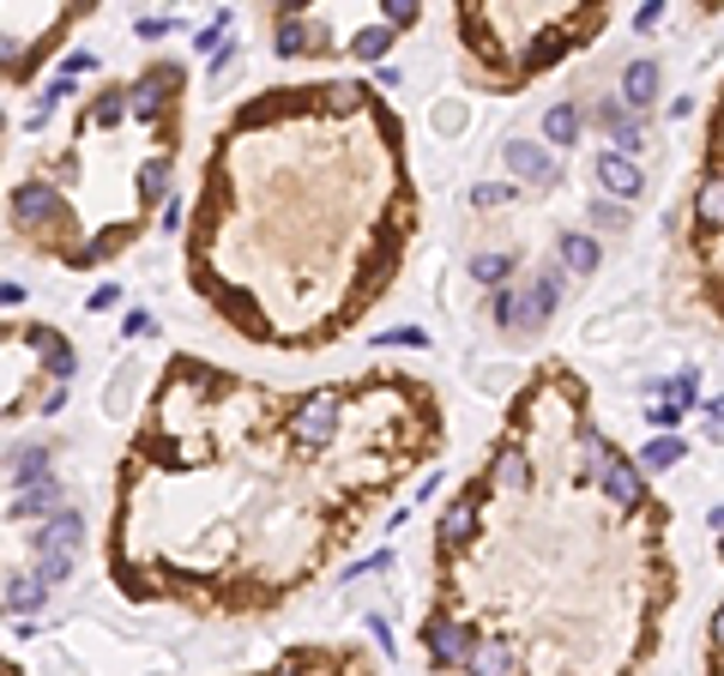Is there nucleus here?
<instances>
[{"label": "nucleus", "mask_w": 724, "mask_h": 676, "mask_svg": "<svg viewBox=\"0 0 724 676\" xmlns=\"http://www.w3.org/2000/svg\"><path fill=\"white\" fill-rule=\"evenodd\" d=\"M339 436V387H315L302 393V405L290 411V441L302 448H320V441Z\"/></svg>", "instance_id": "nucleus-1"}, {"label": "nucleus", "mask_w": 724, "mask_h": 676, "mask_svg": "<svg viewBox=\"0 0 724 676\" xmlns=\"http://www.w3.org/2000/svg\"><path fill=\"white\" fill-rule=\"evenodd\" d=\"M55 218H67V206H61V194L49 182H19V187H12V224H19V229L43 236Z\"/></svg>", "instance_id": "nucleus-2"}, {"label": "nucleus", "mask_w": 724, "mask_h": 676, "mask_svg": "<svg viewBox=\"0 0 724 676\" xmlns=\"http://www.w3.org/2000/svg\"><path fill=\"white\" fill-rule=\"evenodd\" d=\"M423 646H429V658L441 670H459V665H471V653H477V641L459 629L453 616H429L423 622Z\"/></svg>", "instance_id": "nucleus-3"}, {"label": "nucleus", "mask_w": 724, "mask_h": 676, "mask_svg": "<svg viewBox=\"0 0 724 676\" xmlns=\"http://www.w3.org/2000/svg\"><path fill=\"white\" fill-rule=\"evenodd\" d=\"M592 478L604 483V495H610L616 507H640V495H646V483H640V465H628L622 453L598 459V465H592Z\"/></svg>", "instance_id": "nucleus-4"}, {"label": "nucleus", "mask_w": 724, "mask_h": 676, "mask_svg": "<svg viewBox=\"0 0 724 676\" xmlns=\"http://www.w3.org/2000/svg\"><path fill=\"white\" fill-rule=\"evenodd\" d=\"M320 43H327V24H308L302 12H290V7L278 12V24H272V49H278L284 61L308 55V49H320Z\"/></svg>", "instance_id": "nucleus-5"}, {"label": "nucleus", "mask_w": 724, "mask_h": 676, "mask_svg": "<svg viewBox=\"0 0 724 676\" xmlns=\"http://www.w3.org/2000/svg\"><path fill=\"white\" fill-rule=\"evenodd\" d=\"M24 344L43 356V368H49L55 380H73V375H79V356H73V344L61 339L55 326H24Z\"/></svg>", "instance_id": "nucleus-6"}, {"label": "nucleus", "mask_w": 724, "mask_h": 676, "mask_svg": "<svg viewBox=\"0 0 724 676\" xmlns=\"http://www.w3.org/2000/svg\"><path fill=\"white\" fill-rule=\"evenodd\" d=\"M496 321L508 326V333H532V326H543L550 314L537 309V297L532 290H513V285H501L496 290Z\"/></svg>", "instance_id": "nucleus-7"}, {"label": "nucleus", "mask_w": 724, "mask_h": 676, "mask_svg": "<svg viewBox=\"0 0 724 676\" xmlns=\"http://www.w3.org/2000/svg\"><path fill=\"white\" fill-rule=\"evenodd\" d=\"M592 121H598V133L610 139V146L622 151V158H628V151H640V127H634V115H628L622 97H604V104L592 109Z\"/></svg>", "instance_id": "nucleus-8"}, {"label": "nucleus", "mask_w": 724, "mask_h": 676, "mask_svg": "<svg viewBox=\"0 0 724 676\" xmlns=\"http://www.w3.org/2000/svg\"><path fill=\"white\" fill-rule=\"evenodd\" d=\"M501 158H508V170L520 175V182H555V158L543 146H532V139H508Z\"/></svg>", "instance_id": "nucleus-9"}, {"label": "nucleus", "mask_w": 724, "mask_h": 676, "mask_svg": "<svg viewBox=\"0 0 724 676\" xmlns=\"http://www.w3.org/2000/svg\"><path fill=\"white\" fill-rule=\"evenodd\" d=\"M12 514L19 519H61L67 514V483H36V490H19V502H12Z\"/></svg>", "instance_id": "nucleus-10"}, {"label": "nucleus", "mask_w": 724, "mask_h": 676, "mask_svg": "<svg viewBox=\"0 0 724 676\" xmlns=\"http://www.w3.org/2000/svg\"><path fill=\"white\" fill-rule=\"evenodd\" d=\"M598 187L610 200H634V194H640V170H634V158H622V151H604V158H598Z\"/></svg>", "instance_id": "nucleus-11"}, {"label": "nucleus", "mask_w": 724, "mask_h": 676, "mask_svg": "<svg viewBox=\"0 0 724 676\" xmlns=\"http://www.w3.org/2000/svg\"><path fill=\"white\" fill-rule=\"evenodd\" d=\"M471 676H520V658H513V646L508 641H496V634H483L477 641V653H471V665H465Z\"/></svg>", "instance_id": "nucleus-12"}, {"label": "nucleus", "mask_w": 724, "mask_h": 676, "mask_svg": "<svg viewBox=\"0 0 724 676\" xmlns=\"http://www.w3.org/2000/svg\"><path fill=\"white\" fill-rule=\"evenodd\" d=\"M79 514H61V519H49L43 532H36V556H73L79 550Z\"/></svg>", "instance_id": "nucleus-13"}, {"label": "nucleus", "mask_w": 724, "mask_h": 676, "mask_svg": "<svg viewBox=\"0 0 724 676\" xmlns=\"http://www.w3.org/2000/svg\"><path fill=\"white\" fill-rule=\"evenodd\" d=\"M622 104L628 109H652L658 104V67L652 61H634V67L622 73Z\"/></svg>", "instance_id": "nucleus-14"}, {"label": "nucleus", "mask_w": 724, "mask_h": 676, "mask_svg": "<svg viewBox=\"0 0 724 676\" xmlns=\"http://www.w3.org/2000/svg\"><path fill=\"white\" fill-rule=\"evenodd\" d=\"M489 478H496V490H525V483H532V459H525L520 448H501L496 465H489Z\"/></svg>", "instance_id": "nucleus-15"}, {"label": "nucleus", "mask_w": 724, "mask_h": 676, "mask_svg": "<svg viewBox=\"0 0 724 676\" xmlns=\"http://www.w3.org/2000/svg\"><path fill=\"white\" fill-rule=\"evenodd\" d=\"M555 248H562V266H567V272H592V266H598V242H592L586 229H567Z\"/></svg>", "instance_id": "nucleus-16"}, {"label": "nucleus", "mask_w": 724, "mask_h": 676, "mask_svg": "<svg viewBox=\"0 0 724 676\" xmlns=\"http://www.w3.org/2000/svg\"><path fill=\"white\" fill-rule=\"evenodd\" d=\"M43 598H49V586L36 580V573H12V580H7V604L19 610V616H31V610H43Z\"/></svg>", "instance_id": "nucleus-17"}, {"label": "nucleus", "mask_w": 724, "mask_h": 676, "mask_svg": "<svg viewBox=\"0 0 724 676\" xmlns=\"http://www.w3.org/2000/svg\"><path fill=\"white\" fill-rule=\"evenodd\" d=\"M471 532H477V502L471 495H459V502L441 514V544H465Z\"/></svg>", "instance_id": "nucleus-18"}, {"label": "nucleus", "mask_w": 724, "mask_h": 676, "mask_svg": "<svg viewBox=\"0 0 724 676\" xmlns=\"http://www.w3.org/2000/svg\"><path fill=\"white\" fill-rule=\"evenodd\" d=\"M543 133H550L555 146H574L579 139V109L574 104H550L543 109Z\"/></svg>", "instance_id": "nucleus-19"}, {"label": "nucleus", "mask_w": 724, "mask_h": 676, "mask_svg": "<svg viewBox=\"0 0 724 676\" xmlns=\"http://www.w3.org/2000/svg\"><path fill=\"white\" fill-rule=\"evenodd\" d=\"M12 483H19V490H36V483H49V453H43V448L12 453Z\"/></svg>", "instance_id": "nucleus-20"}, {"label": "nucleus", "mask_w": 724, "mask_h": 676, "mask_svg": "<svg viewBox=\"0 0 724 676\" xmlns=\"http://www.w3.org/2000/svg\"><path fill=\"white\" fill-rule=\"evenodd\" d=\"M694 224L724 229V175H713V182L701 187V200H694Z\"/></svg>", "instance_id": "nucleus-21"}, {"label": "nucleus", "mask_w": 724, "mask_h": 676, "mask_svg": "<svg viewBox=\"0 0 724 676\" xmlns=\"http://www.w3.org/2000/svg\"><path fill=\"white\" fill-rule=\"evenodd\" d=\"M508 272H513V254H501V248L471 254V278H477V285H501Z\"/></svg>", "instance_id": "nucleus-22"}, {"label": "nucleus", "mask_w": 724, "mask_h": 676, "mask_svg": "<svg viewBox=\"0 0 724 676\" xmlns=\"http://www.w3.org/2000/svg\"><path fill=\"white\" fill-rule=\"evenodd\" d=\"M386 49H393V24H369V31L351 36V55L356 61H381Z\"/></svg>", "instance_id": "nucleus-23"}, {"label": "nucleus", "mask_w": 724, "mask_h": 676, "mask_svg": "<svg viewBox=\"0 0 724 676\" xmlns=\"http://www.w3.org/2000/svg\"><path fill=\"white\" fill-rule=\"evenodd\" d=\"M677 459H682V441H677V436H658V441H646L640 465H646V471H670Z\"/></svg>", "instance_id": "nucleus-24"}, {"label": "nucleus", "mask_w": 724, "mask_h": 676, "mask_svg": "<svg viewBox=\"0 0 724 676\" xmlns=\"http://www.w3.org/2000/svg\"><path fill=\"white\" fill-rule=\"evenodd\" d=\"M508 200H520V194H513V182H477L471 187V206L477 212H496V206H508Z\"/></svg>", "instance_id": "nucleus-25"}, {"label": "nucleus", "mask_w": 724, "mask_h": 676, "mask_svg": "<svg viewBox=\"0 0 724 676\" xmlns=\"http://www.w3.org/2000/svg\"><path fill=\"white\" fill-rule=\"evenodd\" d=\"M163 187H170V158H151L146 170H139V194H146V200H163Z\"/></svg>", "instance_id": "nucleus-26"}, {"label": "nucleus", "mask_w": 724, "mask_h": 676, "mask_svg": "<svg viewBox=\"0 0 724 676\" xmlns=\"http://www.w3.org/2000/svg\"><path fill=\"white\" fill-rule=\"evenodd\" d=\"M532 297H537V309H543V314H555V302H562V272H555V266H543V272H537Z\"/></svg>", "instance_id": "nucleus-27"}, {"label": "nucleus", "mask_w": 724, "mask_h": 676, "mask_svg": "<svg viewBox=\"0 0 724 676\" xmlns=\"http://www.w3.org/2000/svg\"><path fill=\"white\" fill-rule=\"evenodd\" d=\"M592 224L598 229H628V212L616 200H592Z\"/></svg>", "instance_id": "nucleus-28"}, {"label": "nucleus", "mask_w": 724, "mask_h": 676, "mask_svg": "<svg viewBox=\"0 0 724 676\" xmlns=\"http://www.w3.org/2000/svg\"><path fill=\"white\" fill-rule=\"evenodd\" d=\"M73 556H36V580H67Z\"/></svg>", "instance_id": "nucleus-29"}, {"label": "nucleus", "mask_w": 724, "mask_h": 676, "mask_svg": "<svg viewBox=\"0 0 724 676\" xmlns=\"http://www.w3.org/2000/svg\"><path fill=\"white\" fill-rule=\"evenodd\" d=\"M381 7H386V24H393V31L417 24V7H411V0H381Z\"/></svg>", "instance_id": "nucleus-30"}, {"label": "nucleus", "mask_w": 724, "mask_h": 676, "mask_svg": "<svg viewBox=\"0 0 724 676\" xmlns=\"http://www.w3.org/2000/svg\"><path fill=\"white\" fill-rule=\"evenodd\" d=\"M381 344H411V351H417V344H429L417 333V326H393V333H381Z\"/></svg>", "instance_id": "nucleus-31"}, {"label": "nucleus", "mask_w": 724, "mask_h": 676, "mask_svg": "<svg viewBox=\"0 0 724 676\" xmlns=\"http://www.w3.org/2000/svg\"><path fill=\"white\" fill-rule=\"evenodd\" d=\"M158 224H163V229H181V224H188V212H181V200H170V206L158 212Z\"/></svg>", "instance_id": "nucleus-32"}, {"label": "nucleus", "mask_w": 724, "mask_h": 676, "mask_svg": "<svg viewBox=\"0 0 724 676\" xmlns=\"http://www.w3.org/2000/svg\"><path fill=\"white\" fill-rule=\"evenodd\" d=\"M139 36H146V43L151 36H170V19H139Z\"/></svg>", "instance_id": "nucleus-33"}, {"label": "nucleus", "mask_w": 724, "mask_h": 676, "mask_svg": "<svg viewBox=\"0 0 724 676\" xmlns=\"http://www.w3.org/2000/svg\"><path fill=\"white\" fill-rule=\"evenodd\" d=\"M115 302H121V290H115V285H103L97 297H91V309H115Z\"/></svg>", "instance_id": "nucleus-34"}, {"label": "nucleus", "mask_w": 724, "mask_h": 676, "mask_svg": "<svg viewBox=\"0 0 724 676\" xmlns=\"http://www.w3.org/2000/svg\"><path fill=\"white\" fill-rule=\"evenodd\" d=\"M677 417H682V405H658V411H652V423H658V429H670Z\"/></svg>", "instance_id": "nucleus-35"}, {"label": "nucleus", "mask_w": 724, "mask_h": 676, "mask_svg": "<svg viewBox=\"0 0 724 676\" xmlns=\"http://www.w3.org/2000/svg\"><path fill=\"white\" fill-rule=\"evenodd\" d=\"M713 646H718V653H724V610H718V616H713Z\"/></svg>", "instance_id": "nucleus-36"}, {"label": "nucleus", "mask_w": 724, "mask_h": 676, "mask_svg": "<svg viewBox=\"0 0 724 676\" xmlns=\"http://www.w3.org/2000/svg\"><path fill=\"white\" fill-rule=\"evenodd\" d=\"M718 550H724V544H718Z\"/></svg>", "instance_id": "nucleus-37"}]
</instances>
